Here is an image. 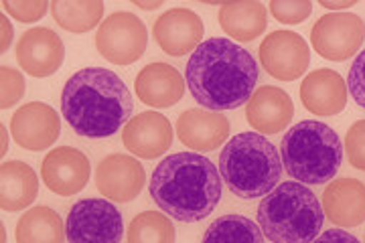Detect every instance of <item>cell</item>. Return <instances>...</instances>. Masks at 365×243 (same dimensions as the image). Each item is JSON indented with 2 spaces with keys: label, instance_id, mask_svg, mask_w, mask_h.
Returning <instances> with one entry per match:
<instances>
[{
  "label": "cell",
  "instance_id": "6da1fadb",
  "mask_svg": "<svg viewBox=\"0 0 365 243\" xmlns=\"http://www.w3.org/2000/svg\"><path fill=\"white\" fill-rule=\"evenodd\" d=\"M252 53L223 37H211L187 61L185 81L193 100L211 112L235 110L250 102L258 83Z\"/></svg>",
  "mask_w": 365,
  "mask_h": 243
},
{
  "label": "cell",
  "instance_id": "7a4b0ae2",
  "mask_svg": "<svg viewBox=\"0 0 365 243\" xmlns=\"http://www.w3.org/2000/svg\"><path fill=\"white\" fill-rule=\"evenodd\" d=\"M134 102L126 83L106 67H86L61 90V114L83 138H108L130 122Z\"/></svg>",
  "mask_w": 365,
  "mask_h": 243
},
{
  "label": "cell",
  "instance_id": "3957f363",
  "mask_svg": "<svg viewBox=\"0 0 365 243\" xmlns=\"http://www.w3.org/2000/svg\"><path fill=\"white\" fill-rule=\"evenodd\" d=\"M153 201L169 217L195 223L209 217L222 201V179L215 165L197 152L163 158L148 185Z\"/></svg>",
  "mask_w": 365,
  "mask_h": 243
},
{
  "label": "cell",
  "instance_id": "277c9868",
  "mask_svg": "<svg viewBox=\"0 0 365 243\" xmlns=\"http://www.w3.org/2000/svg\"><path fill=\"white\" fill-rule=\"evenodd\" d=\"M220 175L240 199H258L272 192L282 177V160L272 142L258 132H242L223 146Z\"/></svg>",
  "mask_w": 365,
  "mask_h": 243
},
{
  "label": "cell",
  "instance_id": "5b68a950",
  "mask_svg": "<svg viewBox=\"0 0 365 243\" xmlns=\"http://www.w3.org/2000/svg\"><path fill=\"white\" fill-rule=\"evenodd\" d=\"M323 221L317 195L297 180L278 185L258 205V225L272 243H313Z\"/></svg>",
  "mask_w": 365,
  "mask_h": 243
},
{
  "label": "cell",
  "instance_id": "8992f818",
  "mask_svg": "<svg viewBox=\"0 0 365 243\" xmlns=\"http://www.w3.org/2000/svg\"><path fill=\"white\" fill-rule=\"evenodd\" d=\"M280 154L290 179L302 185H325L343 162L339 134L317 120H302L284 134Z\"/></svg>",
  "mask_w": 365,
  "mask_h": 243
},
{
  "label": "cell",
  "instance_id": "52a82bcc",
  "mask_svg": "<svg viewBox=\"0 0 365 243\" xmlns=\"http://www.w3.org/2000/svg\"><path fill=\"white\" fill-rule=\"evenodd\" d=\"M122 213L108 199H81L67 213V243H122Z\"/></svg>",
  "mask_w": 365,
  "mask_h": 243
},
{
  "label": "cell",
  "instance_id": "ba28073f",
  "mask_svg": "<svg viewBox=\"0 0 365 243\" xmlns=\"http://www.w3.org/2000/svg\"><path fill=\"white\" fill-rule=\"evenodd\" d=\"M93 43L108 63L126 67L136 63L144 55L148 33L136 14L118 11L106 16L104 23L98 26Z\"/></svg>",
  "mask_w": 365,
  "mask_h": 243
},
{
  "label": "cell",
  "instance_id": "9c48e42d",
  "mask_svg": "<svg viewBox=\"0 0 365 243\" xmlns=\"http://www.w3.org/2000/svg\"><path fill=\"white\" fill-rule=\"evenodd\" d=\"M365 21L355 13L323 14L311 31L313 49L327 61H347L361 49Z\"/></svg>",
  "mask_w": 365,
  "mask_h": 243
},
{
  "label": "cell",
  "instance_id": "30bf717a",
  "mask_svg": "<svg viewBox=\"0 0 365 243\" xmlns=\"http://www.w3.org/2000/svg\"><path fill=\"white\" fill-rule=\"evenodd\" d=\"M258 57L268 76L280 81H294L307 73L311 49L294 31H274L262 41Z\"/></svg>",
  "mask_w": 365,
  "mask_h": 243
},
{
  "label": "cell",
  "instance_id": "8fae6325",
  "mask_svg": "<svg viewBox=\"0 0 365 243\" xmlns=\"http://www.w3.org/2000/svg\"><path fill=\"white\" fill-rule=\"evenodd\" d=\"M11 132L21 148L41 152L61 136V120L49 103L31 102L14 112Z\"/></svg>",
  "mask_w": 365,
  "mask_h": 243
},
{
  "label": "cell",
  "instance_id": "7c38bea8",
  "mask_svg": "<svg viewBox=\"0 0 365 243\" xmlns=\"http://www.w3.org/2000/svg\"><path fill=\"white\" fill-rule=\"evenodd\" d=\"M14 53L23 71L31 77H49L57 73L66 59L63 41L47 26H35L23 33Z\"/></svg>",
  "mask_w": 365,
  "mask_h": 243
},
{
  "label": "cell",
  "instance_id": "4fadbf2b",
  "mask_svg": "<svg viewBox=\"0 0 365 243\" xmlns=\"http://www.w3.org/2000/svg\"><path fill=\"white\" fill-rule=\"evenodd\" d=\"M96 187L106 199L116 203H130L144 189V167L126 154H110L96 167Z\"/></svg>",
  "mask_w": 365,
  "mask_h": 243
},
{
  "label": "cell",
  "instance_id": "5bb4252c",
  "mask_svg": "<svg viewBox=\"0 0 365 243\" xmlns=\"http://www.w3.org/2000/svg\"><path fill=\"white\" fill-rule=\"evenodd\" d=\"M91 167L88 156L71 146H59L43 158L41 179L59 197H71L86 189Z\"/></svg>",
  "mask_w": 365,
  "mask_h": 243
},
{
  "label": "cell",
  "instance_id": "9a60e30c",
  "mask_svg": "<svg viewBox=\"0 0 365 243\" xmlns=\"http://www.w3.org/2000/svg\"><path fill=\"white\" fill-rule=\"evenodd\" d=\"M205 26L201 16L189 9H170L155 21L153 35L157 45L170 57H182L201 45Z\"/></svg>",
  "mask_w": 365,
  "mask_h": 243
},
{
  "label": "cell",
  "instance_id": "2e32d148",
  "mask_svg": "<svg viewBox=\"0 0 365 243\" xmlns=\"http://www.w3.org/2000/svg\"><path fill=\"white\" fill-rule=\"evenodd\" d=\"M122 144L138 158L153 160L167 152L173 144V126L158 112H140L132 115L122 130Z\"/></svg>",
  "mask_w": 365,
  "mask_h": 243
},
{
  "label": "cell",
  "instance_id": "e0dca14e",
  "mask_svg": "<svg viewBox=\"0 0 365 243\" xmlns=\"http://www.w3.org/2000/svg\"><path fill=\"white\" fill-rule=\"evenodd\" d=\"M179 140L197 152H211L220 148L230 134V120L220 112H211L203 108L185 110L177 120Z\"/></svg>",
  "mask_w": 365,
  "mask_h": 243
},
{
  "label": "cell",
  "instance_id": "ac0fdd59",
  "mask_svg": "<svg viewBox=\"0 0 365 243\" xmlns=\"http://www.w3.org/2000/svg\"><path fill=\"white\" fill-rule=\"evenodd\" d=\"M300 102L311 114H341L347 105V81L333 69H314L300 83Z\"/></svg>",
  "mask_w": 365,
  "mask_h": 243
},
{
  "label": "cell",
  "instance_id": "d6986e66",
  "mask_svg": "<svg viewBox=\"0 0 365 243\" xmlns=\"http://www.w3.org/2000/svg\"><path fill=\"white\" fill-rule=\"evenodd\" d=\"M294 115V103L287 91L276 86H264L254 91L246 105V120L252 130L262 134H278Z\"/></svg>",
  "mask_w": 365,
  "mask_h": 243
},
{
  "label": "cell",
  "instance_id": "ffe728a7",
  "mask_svg": "<svg viewBox=\"0 0 365 243\" xmlns=\"http://www.w3.org/2000/svg\"><path fill=\"white\" fill-rule=\"evenodd\" d=\"M138 100L150 108H170L181 102L185 93V79L169 63H150L140 69L134 81Z\"/></svg>",
  "mask_w": 365,
  "mask_h": 243
},
{
  "label": "cell",
  "instance_id": "44dd1931",
  "mask_svg": "<svg viewBox=\"0 0 365 243\" xmlns=\"http://www.w3.org/2000/svg\"><path fill=\"white\" fill-rule=\"evenodd\" d=\"M323 213L337 227H357L365 221V185L357 179L333 180L323 192Z\"/></svg>",
  "mask_w": 365,
  "mask_h": 243
},
{
  "label": "cell",
  "instance_id": "7402d4cb",
  "mask_svg": "<svg viewBox=\"0 0 365 243\" xmlns=\"http://www.w3.org/2000/svg\"><path fill=\"white\" fill-rule=\"evenodd\" d=\"M37 172L23 160H6L0 167V207L2 211H23L37 199Z\"/></svg>",
  "mask_w": 365,
  "mask_h": 243
},
{
  "label": "cell",
  "instance_id": "603a6c76",
  "mask_svg": "<svg viewBox=\"0 0 365 243\" xmlns=\"http://www.w3.org/2000/svg\"><path fill=\"white\" fill-rule=\"evenodd\" d=\"M220 26L223 33L240 41L250 43L258 38L268 26V9L258 0L225 2L220 9Z\"/></svg>",
  "mask_w": 365,
  "mask_h": 243
},
{
  "label": "cell",
  "instance_id": "cb8c5ba5",
  "mask_svg": "<svg viewBox=\"0 0 365 243\" xmlns=\"http://www.w3.org/2000/svg\"><path fill=\"white\" fill-rule=\"evenodd\" d=\"M16 243H63L66 225L51 207H33L16 221Z\"/></svg>",
  "mask_w": 365,
  "mask_h": 243
},
{
  "label": "cell",
  "instance_id": "d4e9b609",
  "mask_svg": "<svg viewBox=\"0 0 365 243\" xmlns=\"http://www.w3.org/2000/svg\"><path fill=\"white\" fill-rule=\"evenodd\" d=\"M104 11L106 6L102 0H55L51 2L55 23L73 35H83L93 26L100 25Z\"/></svg>",
  "mask_w": 365,
  "mask_h": 243
},
{
  "label": "cell",
  "instance_id": "484cf974",
  "mask_svg": "<svg viewBox=\"0 0 365 243\" xmlns=\"http://www.w3.org/2000/svg\"><path fill=\"white\" fill-rule=\"evenodd\" d=\"M201 243H264V233L252 219L230 213L209 225Z\"/></svg>",
  "mask_w": 365,
  "mask_h": 243
},
{
  "label": "cell",
  "instance_id": "4316f807",
  "mask_svg": "<svg viewBox=\"0 0 365 243\" xmlns=\"http://www.w3.org/2000/svg\"><path fill=\"white\" fill-rule=\"evenodd\" d=\"M128 243H175L170 219L158 211H144L132 219L126 233Z\"/></svg>",
  "mask_w": 365,
  "mask_h": 243
},
{
  "label": "cell",
  "instance_id": "83f0119b",
  "mask_svg": "<svg viewBox=\"0 0 365 243\" xmlns=\"http://www.w3.org/2000/svg\"><path fill=\"white\" fill-rule=\"evenodd\" d=\"M268 11L278 23L284 25H299L304 23L313 13L311 0H272L268 4Z\"/></svg>",
  "mask_w": 365,
  "mask_h": 243
},
{
  "label": "cell",
  "instance_id": "f1b7e54d",
  "mask_svg": "<svg viewBox=\"0 0 365 243\" xmlns=\"http://www.w3.org/2000/svg\"><path fill=\"white\" fill-rule=\"evenodd\" d=\"M0 76H2V100L0 108L9 110L23 100L26 91V83L23 73L19 69H14L11 65H2L0 67Z\"/></svg>",
  "mask_w": 365,
  "mask_h": 243
},
{
  "label": "cell",
  "instance_id": "f546056e",
  "mask_svg": "<svg viewBox=\"0 0 365 243\" xmlns=\"http://www.w3.org/2000/svg\"><path fill=\"white\" fill-rule=\"evenodd\" d=\"M2 9L19 23H35L51 9L47 0H2Z\"/></svg>",
  "mask_w": 365,
  "mask_h": 243
},
{
  "label": "cell",
  "instance_id": "4dcf8cb0",
  "mask_svg": "<svg viewBox=\"0 0 365 243\" xmlns=\"http://www.w3.org/2000/svg\"><path fill=\"white\" fill-rule=\"evenodd\" d=\"M345 150L349 165L357 170H365V120H357L345 136Z\"/></svg>",
  "mask_w": 365,
  "mask_h": 243
},
{
  "label": "cell",
  "instance_id": "1f68e13d",
  "mask_svg": "<svg viewBox=\"0 0 365 243\" xmlns=\"http://www.w3.org/2000/svg\"><path fill=\"white\" fill-rule=\"evenodd\" d=\"M347 90L351 93L353 102L357 103L361 110H365V49L359 51L355 57L349 77H347Z\"/></svg>",
  "mask_w": 365,
  "mask_h": 243
},
{
  "label": "cell",
  "instance_id": "d6a6232c",
  "mask_svg": "<svg viewBox=\"0 0 365 243\" xmlns=\"http://www.w3.org/2000/svg\"><path fill=\"white\" fill-rule=\"evenodd\" d=\"M313 243H361L355 235L347 233L343 229H329L325 233H321Z\"/></svg>",
  "mask_w": 365,
  "mask_h": 243
},
{
  "label": "cell",
  "instance_id": "836d02e7",
  "mask_svg": "<svg viewBox=\"0 0 365 243\" xmlns=\"http://www.w3.org/2000/svg\"><path fill=\"white\" fill-rule=\"evenodd\" d=\"M0 23H2V43H0V53H6L9 51V47H11V43H13L14 31H13V25L9 23V19H6L4 14H0Z\"/></svg>",
  "mask_w": 365,
  "mask_h": 243
},
{
  "label": "cell",
  "instance_id": "e575fe53",
  "mask_svg": "<svg viewBox=\"0 0 365 243\" xmlns=\"http://www.w3.org/2000/svg\"><path fill=\"white\" fill-rule=\"evenodd\" d=\"M319 4L323 9H327V11H331V13H345L347 9H351V6L357 4V0H337V2L335 0L333 2L331 0H321Z\"/></svg>",
  "mask_w": 365,
  "mask_h": 243
},
{
  "label": "cell",
  "instance_id": "d590c367",
  "mask_svg": "<svg viewBox=\"0 0 365 243\" xmlns=\"http://www.w3.org/2000/svg\"><path fill=\"white\" fill-rule=\"evenodd\" d=\"M134 6L143 9V11H155V9H160L163 6V0H150V2H144V0H132Z\"/></svg>",
  "mask_w": 365,
  "mask_h": 243
},
{
  "label": "cell",
  "instance_id": "8d00e7d4",
  "mask_svg": "<svg viewBox=\"0 0 365 243\" xmlns=\"http://www.w3.org/2000/svg\"><path fill=\"white\" fill-rule=\"evenodd\" d=\"M0 132H2V146H0V154L4 156V154L9 152V130L4 128V126H0Z\"/></svg>",
  "mask_w": 365,
  "mask_h": 243
}]
</instances>
